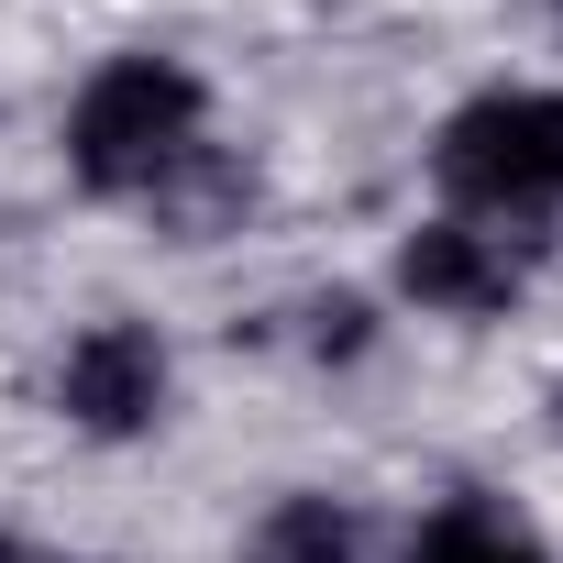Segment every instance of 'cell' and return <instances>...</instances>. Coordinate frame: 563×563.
Listing matches in <instances>:
<instances>
[{
	"mask_svg": "<svg viewBox=\"0 0 563 563\" xmlns=\"http://www.w3.org/2000/svg\"><path fill=\"white\" fill-rule=\"evenodd\" d=\"M56 144L89 199H166L188 166H210V78L166 45H122L78 78Z\"/></svg>",
	"mask_w": 563,
	"mask_h": 563,
	"instance_id": "6da1fadb",
	"label": "cell"
},
{
	"mask_svg": "<svg viewBox=\"0 0 563 563\" xmlns=\"http://www.w3.org/2000/svg\"><path fill=\"white\" fill-rule=\"evenodd\" d=\"M431 188L453 221L530 232L563 210V89H475L431 133Z\"/></svg>",
	"mask_w": 563,
	"mask_h": 563,
	"instance_id": "7a4b0ae2",
	"label": "cell"
},
{
	"mask_svg": "<svg viewBox=\"0 0 563 563\" xmlns=\"http://www.w3.org/2000/svg\"><path fill=\"white\" fill-rule=\"evenodd\" d=\"M177 398V354L155 321H89L67 354H56V420L89 431V442H144Z\"/></svg>",
	"mask_w": 563,
	"mask_h": 563,
	"instance_id": "3957f363",
	"label": "cell"
},
{
	"mask_svg": "<svg viewBox=\"0 0 563 563\" xmlns=\"http://www.w3.org/2000/svg\"><path fill=\"white\" fill-rule=\"evenodd\" d=\"M398 299H409L420 321H497V310H519V299H530V232L431 210V221L398 243Z\"/></svg>",
	"mask_w": 563,
	"mask_h": 563,
	"instance_id": "277c9868",
	"label": "cell"
},
{
	"mask_svg": "<svg viewBox=\"0 0 563 563\" xmlns=\"http://www.w3.org/2000/svg\"><path fill=\"white\" fill-rule=\"evenodd\" d=\"M398 563H563L530 519H508L497 497H453V508H431L420 530H409V552Z\"/></svg>",
	"mask_w": 563,
	"mask_h": 563,
	"instance_id": "5b68a950",
	"label": "cell"
},
{
	"mask_svg": "<svg viewBox=\"0 0 563 563\" xmlns=\"http://www.w3.org/2000/svg\"><path fill=\"white\" fill-rule=\"evenodd\" d=\"M243 563H365V519H354L343 497L299 486V497H276V508L254 519Z\"/></svg>",
	"mask_w": 563,
	"mask_h": 563,
	"instance_id": "8992f818",
	"label": "cell"
},
{
	"mask_svg": "<svg viewBox=\"0 0 563 563\" xmlns=\"http://www.w3.org/2000/svg\"><path fill=\"white\" fill-rule=\"evenodd\" d=\"M0 563H78V552H56V541H23V530H0Z\"/></svg>",
	"mask_w": 563,
	"mask_h": 563,
	"instance_id": "52a82bcc",
	"label": "cell"
},
{
	"mask_svg": "<svg viewBox=\"0 0 563 563\" xmlns=\"http://www.w3.org/2000/svg\"><path fill=\"white\" fill-rule=\"evenodd\" d=\"M552 23H563V0H552Z\"/></svg>",
	"mask_w": 563,
	"mask_h": 563,
	"instance_id": "ba28073f",
	"label": "cell"
},
{
	"mask_svg": "<svg viewBox=\"0 0 563 563\" xmlns=\"http://www.w3.org/2000/svg\"><path fill=\"white\" fill-rule=\"evenodd\" d=\"M552 409H563V398H552Z\"/></svg>",
	"mask_w": 563,
	"mask_h": 563,
	"instance_id": "9c48e42d",
	"label": "cell"
}]
</instances>
